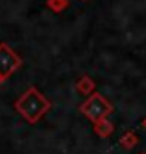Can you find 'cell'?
Returning a JSON list of instances; mask_svg holds the SVG:
<instances>
[{
	"instance_id": "9c48e42d",
	"label": "cell",
	"mask_w": 146,
	"mask_h": 154,
	"mask_svg": "<svg viewBox=\"0 0 146 154\" xmlns=\"http://www.w3.org/2000/svg\"><path fill=\"white\" fill-rule=\"evenodd\" d=\"M142 126H144V128H146V119H144V123H142Z\"/></svg>"
},
{
	"instance_id": "3957f363",
	"label": "cell",
	"mask_w": 146,
	"mask_h": 154,
	"mask_svg": "<svg viewBox=\"0 0 146 154\" xmlns=\"http://www.w3.org/2000/svg\"><path fill=\"white\" fill-rule=\"evenodd\" d=\"M20 65H22V60L19 58V54H15L13 48H9L6 43H2L0 45V76L4 80L9 78Z\"/></svg>"
},
{
	"instance_id": "7a4b0ae2",
	"label": "cell",
	"mask_w": 146,
	"mask_h": 154,
	"mask_svg": "<svg viewBox=\"0 0 146 154\" xmlns=\"http://www.w3.org/2000/svg\"><path fill=\"white\" fill-rule=\"evenodd\" d=\"M80 112L91 121V123H100V121L107 119L111 113H113V106L107 98H104L100 93H93L89 95V98L80 106Z\"/></svg>"
},
{
	"instance_id": "6da1fadb",
	"label": "cell",
	"mask_w": 146,
	"mask_h": 154,
	"mask_svg": "<svg viewBox=\"0 0 146 154\" xmlns=\"http://www.w3.org/2000/svg\"><path fill=\"white\" fill-rule=\"evenodd\" d=\"M50 108H52L50 100L44 98L37 91V87H30V89H26L19 97V100L15 102V109L28 121L30 125H35Z\"/></svg>"
},
{
	"instance_id": "8992f818",
	"label": "cell",
	"mask_w": 146,
	"mask_h": 154,
	"mask_svg": "<svg viewBox=\"0 0 146 154\" xmlns=\"http://www.w3.org/2000/svg\"><path fill=\"white\" fill-rule=\"evenodd\" d=\"M118 143H120V147H124V149H133L139 143V137L133 134V132H128V134H124V136L120 137Z\"/></svg>"
},
{
	"instance_id": "5b68a950",
	"label": "cell",
	"mask_w": 146,
	"mask_h": 154,
	"mask_svg": "<svg viewBox=\"0 0 146 154\" xmlns=\"http://www.w3.org/2000/svg\"><path fill=\"white\" fill-rule=\"evenodd\" d=\"M113 130H115L113 125H111L107 119H104V121H100V123L94 125V132H96L98 137H109L111 134H113Z\"/></svg>"
},
{
	"instance_id": "ba28073f",
	"label": "cell",
	"mask_w": 146,
	"mask_h": 154,
	"mask_svg": "<svg viewBox=\"0 0 146 154\" xmlns=\"http://www.w3.org/2000/svg\"><path fill=\"white\" fill-rule=\"evenodd\" d=\"M2 82H4V78H2V76H0V85H2Z\"/></svg>"
},
{
	"instance_id": "277c9868",
	"label": "cell",
	"mask_w": 146,
	"mask_h": 154,
	"mask_svg": "<svg viewBox=\"0 0 146 154\" xmlns=\"http://www.w3.org/2000/svg\"><path fill=\"white\" fill-rule=\"evenodd\" d=\"M94 87H96L94 80L89 78V76H82V78L76 82V91L82 93V95H93L94 93Z\"/></svg>"
},
{
	"instance_id": "52a82bcc",
	"label": "cell",
	"mask_w": 146,
	"mask_h": 154,
	"mask_svg": "<svg viewBox=\"0 0 146 154\" xmlns=\"http://www.w3.org/2000/svg\"><path fill=\"white\" fill-rule=\"evenodd\" d=\"M46 6L54 13H59V11L69 8V0H46Z\"/></svg>"
}]
</instances>
